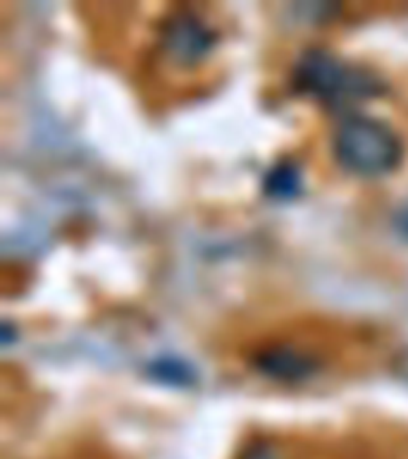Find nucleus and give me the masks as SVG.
Returning <instances> with one entry per match:
<instances>
[{
  "label": "nucleus",
  "instance_id": "1",
  "mask_svg": "<svg viewBox=\"0 0 408 459\" xmlns=\"http://www.w3.org/2000/svg\"><path fill=\"white\" fill-rule=\"evenodd\" d=\"M339 163L358 175H382L399 160V139L385 122L365 115H351L335 134Z\"/></svg>",
  "mask_w": 408,
  "mask_h": 459
},
{
  "label": "nucleus",
  "instance_id": "2",
  "mask_svg": "<svg viewBox=\"0 0 408 459\" xmlns=\"http://www.w3.org/2000/svg\"><path fill=\"white\" fill-rule=\"evenodd\" d=\"M301 79L306 89H310L318 96H325V99H342L339 93H353L349 89L356 77L351 74L344 65H339L336 60L327 56H308L303 60V67H301Z\"/></svg>",
  "mask_w": 408,
  "mask_h": 459
},
{
  "label": "nucleus",
  "instance_id": "3",
  "mask_svg": "<svg viewBox=\"0 0 408 459\" xmlns=\"http://www.w3.org/2000/svg\"><path fill=\"white\" fill-rule=\"evenodd\" d=\"M167 43L179 57H196L208 48V31L196 22H179Z\"/></svg>",
  "mask_w": 408,
  "mask_h": 459
}]
</instances>
